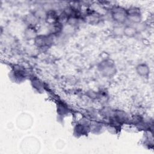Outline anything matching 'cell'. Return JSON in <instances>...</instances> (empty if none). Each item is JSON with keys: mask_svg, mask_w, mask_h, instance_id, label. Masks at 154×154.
<instances>
[{"mask_svg": "<svg viewBox=\"0 0 154 154\" xmlns=\"http://www.w3.org/2000/svg\"><path fill=\"white\" fill-rule=\"evenodd\" d=\"M123 33L128 36V37H132L134 35H136L137 33V29L136 28H134L132 27L128 26L125 28L123 30Z\"/></svg>", "mask_w": 154, "mask_h": 154, "instance_id": "cell-2", "label": "cell"}, {"mask_svg": "<svg viewBox=\"0 0 154 154\" xmlns=\"http://www.w3.org/2000/svg\"><path fill=\"white\" fill-rule=\"evenodd\" d=\"M113 16L115 20L119 22H122L124 20L125 17V13H123L122 10H121V9H118L113 13Z\"/></svg>", "mask_w": 154, "mask_h": 154, "instance_id": "cell-1", "label": "cell"}, {"mask_svg": "<svg viewBox=\"0 0 154 154\" xmlns=\"http://www.w3.org/2000/svg\"><path fill=\"white\" fill-rule=\"evenodd\" d=\"M138 72L141 75H146L148 74L149 70L147 67L145 65H140L137 67Z\"/></svg>", "mask_w": 154, "mask_h": 154, "instance_id": "cell-3", "label": "cell"}]
</instances>
